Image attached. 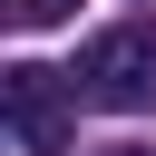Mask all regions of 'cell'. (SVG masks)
I'll use <instances>...</instances> for the list:
<instances>
[{
	"label": "cell",
	"instance_id": "6da1fadb",
	"mask_svg": "<svg viewBox=\"0 0 156 156\" xmlns=\"http://www.w3.org/2000/svg\"><path fill=\"white\" fill-rule=\"evenodd\" d=\"M78 98L107 117H146L156 107V20H117L78 49Z\"/></svg>",
	"mask_w": 156,
	"mask_h": 156
},
{
	"label": "cell",
	"instance_id": "3957f363",
	"mask_svg": "<svg viewBox=\"0 0 156 156\" xmlns=\"http://www.w3.org/2000/svg\"><path fill=\"white\" fill-rule=\"evenodd\" d=\"M68 10H78V0H10V20H20V29H49V20H68Z\"/></svg>",
	"mask_w": 156,
	"mask_h": 156
},
{
	"label": "cell",
	"instance_id": "7a4b0ae2",
	"mask_svg": "<svg viewBox=\"0 0 156 156\" xmlns=\"http://www.w3.org/2000/svg\"><path fill=\"white\" fill-rule=\"evenodd\" d=\"M0 117H10V146H20V156H68V127H78V107H68L58 68H39V58H10V68H0Z\"/></svg>",
	"mask_w": 156,
	"mask_h": 156
}]
</instances>
